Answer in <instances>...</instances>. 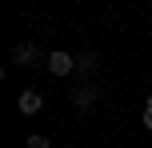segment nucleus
<instances>
[{
    "label": "nucleus",
    "instance_id": "f257e3e1",
    "mask_svg": "<svg viewBox=\"0 0 152 148\" xmlns=\"http://www.w3.org/2000/svg\"><path fill=\"white\" fill-rule=\"evenodd\" d=\"M44 68L52 72V76H68V72L76 68V60H72L68 52H52V56H48V64H44Z\"/></svg>",
    "mask_w": 152,
    "mask_h": 148
},
{
    "label": "nucleus",
    "instance_id": "f03ea898",
    "mask_svg": "<svg viewBox=\"0 0 152 148\" xmlns=\"http://www.w3.org/2000/svg\"><path fill=\"white\" fill-rule=\"evenodd\" d=\"M16 108H20L24 116H36V112L44 108V96H40V92H24L20 100H16Z\"/></svg>",
    "mask_w": 152,
    "mask_h": 148
},
{
    "label": "nucleus",
    "instance_id": "7ed1b4c3",
    "mask_svg": "<svg viewBox=\"0 0 152 148\" xmlns=\"http://www.w3.org/2000/svg\"><path fill=\"white\" fill-rule=\"evenodd\" d=\"M72 104H76V108H92V104H96V88H88V84L76 88V92H72Z\"/></svg>",
    "mask_w": 152,
    "mask_h": 148
},
{
    "label": "nucleus",
    "instance_id": "20e7f679",
    "mask_svg": "<svg viewBox=\"0 0 152 148\" xmlns=\"http://www.w3.org/2000/svg\"><path fill=\"white\" fill-rule=\"evenodd\" d=\"M32 56H36V52H32V44H16V52H12V60H16V64H28Z\"/></svg>",
    "mask_w": 152,
    "mask_h": 148
},
{
    "label": "nucleus",
    "instance_id": "39448f33",
    "mask_svg": "<svg viewBox=\"0 0 152 148\" xmlns=\"http://www.w3.org/2000/svg\"><path fill=\"white\" fill-rule=\"evenodd\" d=\"M28 148H52V140H48L44 132H32L28 136Z\"/></svg>",
    "mask_w": 152,
    "mask_h": 148
},
{
    "label": "nucleus",
    "instance_id": "423d86ee",
    "mask_svg": "<svg viewBox=\"0 0 152 148\" xmlns=\"http://www.w3.org/2000/svg\"><path fill=\"white\" fill-rule=\"evenodd\" d=\"M76 68H80V72H92V68H96V56H92V52H84L80 60H76Z\"/></svg>",
    "mask_w": 152,
    "mask_h": 148
},
{
    "label": "nucleus",
    "instance_id": "0eeeda50",
    "mask_svg": "<svg viewBox=\"0 0 152 148\" xmlns=\"http://www.w3.org/2000/svg\"><path fill=\"white\" fill-rule=\"evenodd\" d=\"M144 128H152V96H148V104H144Z\"/></svg>",
    "mask_w": 152,
    "mask_h": 148
}]
</instances>
